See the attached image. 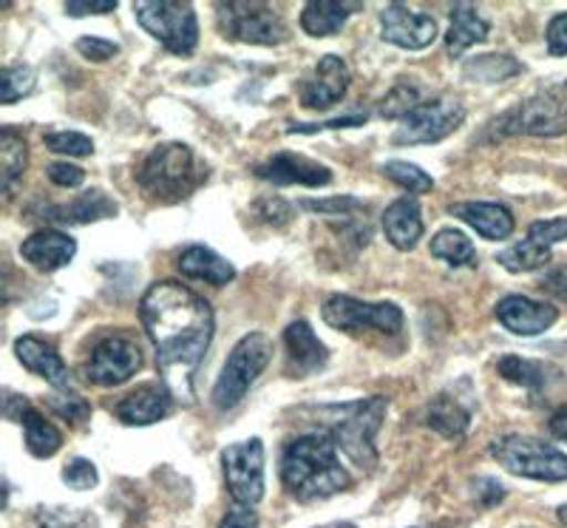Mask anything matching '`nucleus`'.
Listing matches in <instances>:
<instances>
[{
  "mask_svg": "<svg viewBox=\"0 0 567 528\" xmlns=\"http://www.w3.org/2000/svg\"><path fill=\"white\" fill-rule=\"evenodd\" d=\"M140 318L168 389H190L216 329L210 302L179 282H156L142 296Z\"/></svg>",
  "mask_w": 567,
  "mask_h": 528,
  "instance_id": "nucleus-1",
  "label": "nucleus"
},
{
  "mask_svg": "<svg viewBox=\"0 0 567 528\" xmlns=\"http://www.w3.org/2000/svg\"><path fill=\"white\" fill-rule=\"evenodd\" d=\"M281 484L296 500H327L352 486V477L338 460V446L329 431H310L290 440L281 455Z\"/></svg>",
  "mask_w": 567,
  "mask_h": 528,
  "instance_id": "nucleus-2",
  "label": "nucleus"
},
{
  "mask_svg": "<svg viewBox=\"0 0 567 528\" xmlns=\"http://www.w3.org/2000/svg\"><path fill=\"white\" fill-rule=\"evenodd\" d=\"M207 167L196 160V154L182 142H162L145 156L140 165L136 182L154 202H174L187 200L196 187L205 182Z\"/></svg>",
  "mask_w": 567,
  "mask_h": 528,
  "instance_id": "nucleus-3",
  "label": "nucleus"
},
{
  "mask_svg": "<svg viewBox=\"0 0 567 528\" xmlns=\"http://www.w3.org/2000/svg\"><path fill=\"white\" fill-rule=\"evenodd\" d=\"M386 418V400L367 398L358 404H343L338 409V420L332 424L329 435L336 440L338 449L352 460L358 469L372 471L378 464V429Z\"/></svg>",
  "mask_w": 567,
  "mask_h": 528,
  "instance_id": "nucleus-4",
  "label": "nucleus"
},
{
  "mask_svg": "<svg viewBox=\"0 0 567 528\" xmlns=\"http://www.w3.org/2000/svg\"><path fill=\"white\" fill-rule=\"evenodd\" d=\"M491 455H494L496 464L516 477L545 480V484L567 480V455L539 438H528V435H505V438L491 444Z\"/></svg>",
  "mask_w": 567,
  "mask_h": 528,
  "instance_id": "nucleus-5",
  "label": "nucleus"
},
{
  "mask_svg": "<svg viewBox=\"0 0 567 528\" xmlns=\"http://www.w3.org/2000/svg\"><path fill=\"white\" fill-rule=\"evenodd\" d=\"M272 362V344L265 333H250L245 335L233 353L227 355V364L221 367L219 380L213 387V406L227 413L233 406L239 404L247 395L252 380L265 373L267 364Z\"/></svg>",
  "mask_w": 567,
  "mask_h": 528,
  "instance_id": "nucleus-6",
  "label": "nucleus"
},
{
  "mask_svg": "<svg viewBox=\"0 0 567 528\" xmlns=\"http://www.w3.org/2000/svg\"><path fill=\"white\" fill-rule=\"evenodd\" d=\"M567 131V98L559 91L536 94L523 105L505 111L485 129V140L503 136H559Z\"/></svg>",
  "mask_w": 567,
  "mask_h": 528,
  "instance_id": "nucleus-7",
  "label": "nucleus"
},
{
  "mask_svg": "<svg viewBox=\"0 0 567 528\" xmlns=\"http://www.w3.org/2000/svg\"><path fill=\"white\" fill-rule=\"evenodd\" d=\"M140 27L148 34H154L168 52L187 54L196 52L199 43V20L190 3L179 0H156V3H136L134 7Z\"/></svg>",
  "mask_w": 567,
  "mask_h": 528,
  "instance_id": "nucleus-8",
  "label": "nucleus"
},
{
  "mask_svg": "<svg viewBox=\"0 0 567 528\" xmlns=\"http://www.w3.org/2000/svg\"><path fill=\"white\" fill-rule=\"evenodd\" d=\"M321 313L329 327L349 335H398L403 329V313L392 302H361V298L352 296H329L323 302Z\"/></svg>",
  "mask_w": 567,
  "mask_h": 528,
  "instance_id": "nucleus-9",
  "label": "nucleus"
},
{
  "mask_svg": "<svg viewBox=\"0 0 567 528\" xmlns=\"http://www.w3.org/2000/svg\"><path fill=\"white\" fill-rule=\"evenodd\" d=\"M225 484L236 506L252 509L265 497V444L258 438L230 444L221 451Z\"/></svg>",
  "mask_w": 567,
  "mask_h": 528,
  "instance_id": "nucleus-10",
  "label": "nucleus"
},
{
  "mask_svg": "<svg viewBox=\"0 0 567 528\" xmlns=\"http://www.w3.org/2000/svg\"><path fill=\"white\" fill-rule=\"evenodd\" d=\"M465 109L454 98H437L432 103H420L412 114L394 131V145H432L445 140L463 125Z\"/></svg>",
  "mask_w": 567,
  "mask_h": 528,
  "instance_id": "nucleus-11",
  "label": "nucleus"
},
{
  "mask_svg": "<svg viewBox=\"0 0 567 528\" xmlns=\"http://www.w3.org/2000/svg\"><path fill=\"white\" fill-rule=\"evenodd\" d=\"M219 29L230 40L252 45H278L284 40V23L270 3H216Z\"/></svg>",
  "mask_w": 567,
  "mask_h": 528,
  "instance_id": "nucleus-12",
  "label": "nucleus"
},
{
  "mask_svg": "<svg viewBox=\"0 0 567 528\" xmlns=\"http://www.w3.org/2000/svg\"><path fill=\"white\" fill-rule=\"evenodd\" d=\"M142 367L140 344L131 342L128 335H109L97 347L91 349L85 364V378L97 387H116L134 378Z\"/></svg>",
  "mask_w": 567,
  "mask_h": 528,
  "instance_id": "nucleus-13",
  "label": "nucleus"
},
{
  "mask_svg": "<svg viewBox=\"0 0 567 528\" xmlns=\"http://www.w3.org/2000/svg\"><path fill=\"white\" fill-rule=\"evenodd\" d=\"M349 83H352L349 65L343 63L341 58H336V54H327V58L318 60V63L312 65L310 74L301 80L298 100H301L303 109L327 111L347 98Z\"/></svg>",
  "mask_w": 567,
  "mask_h": 528,
  "instance_id": "nucleus-14",
  "label": "nucleus"
},
{
  "mask_svg": "<svg viewBox=\"0 0 567 528\" xmlns=\"http://www.w3.org/2000/svg\"><path fill=\"white\" fill-rule=\"evenodd\" d=\"M381 34L386 43L409 49V52H420L437 38V20L432 14L414 12L403 3H389L381 14Z\"/></svg>",
  "mask_w": 567,
  "mask_h": 528,
  "instance_id": "nucleus-15",
  "label": "nucleus"
},
{
  "mask_svg": "<svg viewBox=\"0 0 567 528\" xmlns=\"http://www.w3.org/2000/svg\"><path fill=\"white\" fill-rule=\"evenodd\" d=\"M256 176L272 185H307V187H321L332 182V171L321 162L310 160L303 154H290V151H281V154H272L270 160L256 165Z\"/></svg>",
  "mask_w": 567,
  "mask_h": 528,
  "instance_id": "nucleus-16",
  "label": "nucleus"
},
{
  "mask_svg": "<svg viewBox=\"0 0 567 528\" xmlns=\"http://www.w3.org/2000/svg\"><path fill=\"white\" fill-rule=\"evenodd\" d=\"M496 322L516 335H539L550 329L559 318L554 304L534 302L528 296H505L494 309Z\"/></svg>",
  "mask_w": 567,
  "mask_h": 528,
  "instance_id": "nucleus-17",
  "label": "nucleus"
},
{
  "mask_svg": "<svg viewBox=\"0 0 567 528\" xmlns=\"http://www.w3.org/2000/svg\"><path fill=\"white\" fill-rule=\"evenodd\" d=\"M284 347H287V375H296V378L321 373L329 362V349L318 342L312 327L303 318L284 329Z\"/></svg>",
  "mask_w": 567,
  "mask_h": 528,
  "instance_id": "nucleus-18",
  "label": "nucleus"
},
{
  "mask_svg": "<svg viewBox=\"0 0 567 528\" xmlns=\"http://www.w3.org/2000/svg\"><path fill=\"white\" fill-rule=\"evenodd\" d=\"M171 406H174V395H171L168 384H145V387L125 395L114 406V413L128 426H151L159 424L162 418H168Z\"/></svg>",
  "mask_w": 567,
  "mask_h": 528,
  "instance_id": "nucleus-19",
  "label": "nucleus"
},
{
  "mask_svg": "<svg viewBox=\"0 0 567 528\" xmlns=\"http://www.w3.org/2000/svg\"><path fill=\"white\" fill-rule=\"evenodd\" d=\"M14 353H18L23 367L49 380V384L58 387L60 393L71 395V373L52 344L38 338V335H20L18 342H14Z\"/></svg>",
  "mask_w": 567,
  "mask_h": 528,
  "instance_id": "nucleus-20",
  "label": "nucleus"
},
{
  "mask_svg": "<svg viewBox=\"0 0 567 528\" xmlns=\"http://www.w3.org/2000/svg\"><path fill=\"white\" fill-rule=\"evenodd\" d=\"M20 256L43 273H54L78 256V242L63 231H38L20 245Z\"/></svg>",
  "mask_w": 567,
  "mask_h": 528,
  "instance_id": "nucleus-21",
  "label": "nucleus"
},
{
  "mask_svg": "<svg viewBox=\"0 0 567 528\" xmlns=\"http://www.w3.org/2000/svg\"><path fill=\"white\" fill-rule=\"evenodd\" d=\"M449 213H454L457 220H463L465 225H471L491 242H503L514 233V213L496 202H460V205L449 207Z\"/></svg>",
  "mask_w": 567,
  "mask_h": 528,
  "instance_id": "nucleus-22",
  "label": "nucleus"
},
{
  "mask_svg": "<svg viewBox=\"0 0 567 528\" xmlns=\"http://www.w3.org/2000/svg\"><path fill=\"white\" fill-rule=\"evenodd\" d=\"M383 233L398 251H412L423 236V220H420V205L409 200H398L383 213Z\"/></svg>",
  "mask_w": 567,
  "mask_h": 528,
  "instance_id": "nucleus-23",
  "label": "nucleus"
},
{
  "mask_svg": "<svg viewBox=\"0 0 567 528\" xmlns=\"http://www.w3.org/2000/svg\"><path fill=\"white\" fill-rule=\"evenodd\" d=\"M179 271L185 276L213 284V287H225V284H230L236 278V267L205 245H190L187 251H182Z\"/></svg>",
  "mask_w": 567,
  "mask_h": 528,
  "instance_id": "nucleus-24",
  "label": "nucleus"
},
{
  "mask_svg": "<svg viewBox=\"0 0 567 528\" xmlns=\"http://www.w3.org/2000/svg\"><path fill=\"white\" fill-rule=\"evenodd\" d=\"M116 205L114 200L103 194V191H85L80 200L69 202V205H60V207H45L43 216L52 222H60V225H89V222H97V220H109L114 216Z\"/></svg>",
  "mask_w": 567,
  "mask_h": 528,
  "instance_id": "nucleus-25",
  "label": "nucleus"
},
{
  "mask_svg": "<svg viewBox=\"0 0 567 528\" xmlns=\"http://www.w3.org/2000/svg\"><path fill=\"white\" fill-rule=\"evenodd\" d=\"M361 3H338V0H312L301 9V29L312 38H329L341 32L343 23L352 12H358Z\"/></svg>",
  "mask_w": 567,
  "mask_h": 528,
  "instance_id": "nucleus-26",
  "label": "nucleus"
},
{
  "mask_svg": "<svg viewBox=\"0 0 567 528\" xmlns=\"http://www.w3.org/2000/svg\"><path fill=\"white\" fill-rule=\"evenodd\" d=\"M485 38H488V23L480 18L477 9L468 7V3H457L452 9V29H449V38H445L449 54L460 58L474 43H483Z\"/></svg>",
  "mask_w": 567,
  "mask_h": 528,
  "instance_id": "nucleus-27",
  "label": "nucleus"
},
{
  "mask_svg": "<svg viewBox=\"0 0 567 528\" xmlns=\"http://www.w3.org/2000/svg\"><path fill=\"white\" fill-rule=\"evenodd\" d=\"M429 426H432L434 431H440L443 438L460 440L471 426L468 406L460 404V400L454 398V393L434 395L432 404H429Z\"/></svg>",
  "mask_w": 567,
  "mask_h": 528,
  "instance_id": "nucleus-28",
  "label": "nucleus"
},
{
  "mask_svg": "<svg viewBox=\"0 0 567 528\" xmlns=\"http://www.w3.org/2000/svg\"><path fill=\"white\" fill-rule=\"evenodd\" d=\"M29 165V145L12 129L0 131V171H3V194H12L14 182L23 176Z\"/></svg>",
  "mask_w": 567,
  "mask_h": 528,
  "instance_id": "nucleus-29",
  "label": "nucleus"
},
{
  "mask_svg": "<svg viewBox=\"0 0 567 528\" xmlns=\"http://www.w3.org/2000/svg\"><path fill=\"white\" fill-rule=\"evenodd\" d=\"M496 262L503 264L505 271L511 273H528V271H539L545 264L550 262V247L536 242V238L525 236L523 242H516V245L505 247V251L496 253Z\"/></svg>",
  "mask_w": 567,
  "mask_h": 528,
  "instance_id": "nucleus-30",
  "label": "nucleus"
},
{
  "mask_svg": "<svg viewBox=\"0 0 567 528\" xmlns=\"http://www.w3.org/2000/svg\"><path fill=\"white\" fill-rule=\"evenodd\" d=\"M20 426H23V438H27V449L32 451L34 458H52L54 451L63 446V438H60V431L54 429L49 420L43 418L40 413L29 409L23 418H20Z\"/></svg>",
  "mask_w": 567,
  "mask_h": 528,
  "instance_id": "nucleus-31",
  "label": "nucleus"
},
{
  "mask_svg": "<svg viewBox=\"0 0 567 528\" xmlns=\"http://www.w3.org/2000/svg\"><path fill=\"white\" fill-rule=\"evenodd\" d=\"M432 253L443 262H449L452 267H474L477 264V251L471 245V238L463 231H440L432 238Z\"/></svg>",
  "mask_w": 567,
  "mask_h": 528,
  "instance_id": "nucleus-32",
  "label": "nucleus"
},
{
  "mask_svg": "<svg viewBox=\"0 0 567 528\" xmlns=\"http://www.w3.org/2000/svg\"><path fill=\"white\" fill-rule=\"evenodd\" d=\"M496 373L511 380V384H516V387L528 389H545V378H548L542 364L523 358V355H503L496 362Z\"/></svg>",
  "mask_w": 567,
  "mask_h": 528,
  "instance_id": "nucleus-33",
  "label": "nucleus"
},
{
  "mask_svg": "<svg viewBox=\"0 0 567 528\" xmlns=\"http://www.w3.org/2000/svg\"><path fill=\"white\" fill-rule=\"evenodd\" d=\"M523 65L516 63L508 54H483V58L471 60L465 74L471 80H485V83H499V80H508L514 74H519Z\"/></svg>",
  "mask_w": 567,
  "mask_h": 528,
  "instance_id": "nucleus-34",
  "label": "nucleus"
},
{
  "mask_svg": "<svg viewBox=\"0 0 567 528\" xmlns=\"http://www.w3.org/2000/svg\"><path fill=\"white\" fill-rule=\"evenodd\" d=\"M383 174L394 182V185L406 187L409 194H429L434 187V180L425 174L423 167L412 165V162H386Z\"/></svg>",
  "mask_w": 567,
  "mask_h": 528,
  "instance_id": "nucleus-35",
  "label": "nucleus"
},
{
  "mask_svg": "<svg viewBox=\"0 0 567 528\" xmlns=\"http://www.w3.org/2000/svg\"><path fill=\"white\" fill-rule=\"evenodd\" d=\"M34 71L29 65H7L3 69V85H0V103L12 105L32 94L34 89Z\"/></svg>",
  "mask_w": 567,
  "mask_h": 528,
  "instance_id": "nucleus-36",
  "label": "nucleus"
},
{
  "mask_svg": "<svg viewBox=\"0 0 567 528\" xmlns=\"http://www.w3.org/2000/svg\"><path fill=\"white\" fill-rule=\"evenodd\" d=\"M417 105H420V89H414V85H394L386 98L381 100V105H378V114L386 116V120H400V116L406 120Z\"/></svg>",
  "mask_w": 567,
  "mask_h": 528,
  "instance_id": "nucleus-37",
  "label": "nucleus"
},
{
  "mask_svg": "<svg viewBox=\"0 0 567 528\" xmlns=\"http://www.w3.org/2000/svg\"><path fill=\"white\" fill-rule=\"evenodd\" d=\"M45 149L54 154H69V156H89L94 154V142L80 131H52L43 136Z\"/></svg>",
  "mask_w": 567,
  "mask_h": 528,
  "instance_id": "nucleus-38",
  "label": "nucleus"
},
{
  "mask_svg": "<svg viewBox=\"0 0 567 528\" xmlns=\"http://www.w3.org/2000/svg\"><path fill=\"white\" fill-rule=\"evenodd\" d=\"M32 528H91V520L71 509H40L34 515Z\"/></svg>",
  "mask_w": 567,
  "mask_h": 528,
  "instance_id": "nucleus-39",
  "label": "nucleus"
},
{
  "mask_svg": "<svg viewBox=\"0 0 567 528\" xmlns=\"http://www.w3.org/2000/svg\"><path fill=\"white\" fill-rule=\"evenodd\" d=\"M63 484L69 486V489H78V491L94 489V486H97V466L85 458H74L69 466H65Z\"/></svg>",
  "mask_w": 567,
  "mask_h": 528,
  "instance_id": "nucleus-40",
  "label": "nucleus"
},
{
  "mask_svg": "<svg viewBox=\"0 0 567 528\" xmlns=\"http://www.w3.org/2000/svg\"><path fill=\"white\" fill-rule=\"evenodd\" d=\"M528 236L542 242V245H556L567 238V220H539L528 227Z\"/></svg>",
  "mask_w": 567,
  "mask_h": 528,
  "instance_id": "nucleus-41",
  "label": "nucleus"
},
{
  "mask_svg": "<svg viewBox=\"0 0 567 528\" xmlns=\"http://www.w3.org/2000/svg\"><path fill=\"white\" fill-rule=\"evenodd\" d=\"M78 52L83 54L85 60H94V63H103V60H111L116 52H120V45L111 43V40L103 38H80L78 40Z\"/></svg>",
  "mask_w": 567,
  "mask_h": 528,
  "instance_id": "nucleus-42",
  "label": "nucleus"
},
{
  "mask_svg": "<svg viewBox=\"0 0 567 528\" xmlns=\"http://www.w3.org/2000/svg\"><path fill=\"white\" fill-rule=\"evenodd\" d=\"M49 404H52L54 413L63 420H69V424H80V420L89 418L91 413V406L85 404L83 398H74V395H69V398H52Z\"/></svg>",
  "mask_w": 567,
  "mask_h": 528,
  "instance_id": "nucleus-43",
  "label": "nucleus"
},
{
  "mask_svg": "<svg viewBox=\"0 0 567 528\" xmlns=\"http://www.w3.org/2000/svg\"><path fill=\"white\" fill-rule=\"evenodd\" d=\"M49 180L60 187H80L85 180V171L80 165H71V162H52Z\"/></svg>",
  "mask_w": 567,
  "mask_h": 528,
  "instance_id": "nucleus-44",
  "label": "nucleus"
},
{
  "mask_svg": "<svg viewBox=\"0 0 567 528\" xmlns=\"http://www.w3.org/2000/svg\"><path fill=\"white\" fill-rule=\"evenodd\" d=\"M548 52L554 58H567V14H556L548 27Z\"/></svg>",
  "mask_w": 567,
  "mask_h": 528,
  "instance_id": "nucleus-45",
  "label": "nucleus"
},
{
  "mask_svg": "<svg viewBox=\"0 0 567 528\" xmlns=\"http://www.w3.org/2000/svg\"><path fill=\"white\" fill-rule=\"evenodd\" d=\"M474 495H477L480 506H496V502L505 500V489L494 477H480L477 484H474Z\"/></svg>",
  "mask_w": 567,
  "mask_h": 528,
  "instance_id": "nucleus-46",
  "label": "nucleus"
},
{
  "mask_svg": "<svg viewBox=\"0 0 567 528\" xmlns=\"http://www.w3.org/2000/svg\"><path fill=\"white\" fill-rule=\"evenodd\" d=\"M303 207L307 211H318V213H349V211H358L361 207V202L358 200H349V196H343V200H303Z\"/></svg>",
  "mask_w": 567,
  "mask_h": 528,
  "instance_id": "nucleus-47",
  "label": "nucleus"
},
{
  "mask_svg": "<svg viewBox=\"0 0 567 528\" xmlns=\"http://www.w3.org/2000/svg\"><path fill=\"white\" fill-rule=\"evenodd\" d=\"M542 287L548 293H554L556 298H561V302H567V264L565 267H554V271L545 273Z\"/></svg>",
  "mask_w": 567,
  "mask_h": 528,
  "instance_id": "nucleus-48",
  "label": "nucleus"
},
{
  "mask_svg": "<svg viewBox=\"0 0 567 528\" xmlns=\"http://www.w3.org/2000/svg\"><path fill=\"white\" fill-rule=\"evenodd\" d=\"M367 123V114L343 116V120H329V123H310V125H292L290 134H307V131H321V129H343V125H361Z\"/></svg>",
  "mask_w": 567,
  "mask_h": 528,
  "instance_id": "nucleus-49",
  "label": "nucleus"
},
{
  "mask_svg": "<svg viewBox=\"0 0 567 528\" xmlns=\"http://www.w3.org/2000/svg\"><path fill=\"white\" fill-rule=\"evenodd\" d=\"M261 213H265L267 222H276V225H284V222H290V205L284 200H261L258 202Z\"/></svg>",
  "mask_w": 567,
  "mask_h": 528,
  "instance_id": "nucleus-50",
  "label": "nucleus"
},
{
  "mask_svg": "<svg viewBox=\"0 0 567 528\" xmlns=\"http://www.w3.org/2000/svg\"><path fill=\"white\" fill-rule=\"evenodd\" d=\"M219 528H258V517L252 515V509H245V506H236L233 511H227L225 520H221Z\"/></svg>",
  "mask_w": 567,
  "mask_h": 528,
  "instance_id": "nucleus-51",
  "label": "nucleus"
},
{
  "mask_svg": "<svg viewBox=\"0 0 567 528\" xmlns=\"http://www.w3.org/2000/svg\"><path fill=\"white\" fill-rule=\"evenodd\" d=\"M65 12L74 14V18H80V14H109L116 12V3H80V0H71V3H65Z\"/></svg>",
  "mask_w": 567,
  "mask_h": 528,
  "instance_id": "nucleus-52",
  "label": "nucleus"
},
{
  "mask_svg": "<svg viewBox=\"0 0 567 528\" xmlns=\"http://www.w3.org/2000/svg\"><path fill=\"white\" fill-rule=\"evenodd\" d=\"M548 429L556 440H565L567 444V404L559 406L548 420Z\"/></svg>",
  "mask_w": 567,
  "mask_h": 528,
  "instance_id": "nucleus-53",
  "label": "nucleus"
},
{
  "mask_svg": "<svg viewBox=\"0 0 567 528\" xmlns=\"http://www.w3.org/2000/svg\"><path fill=\"white\" fill-rule=\"evenodd\" d=\"M29 409H32V406H29L27 398H20V395L7 393V418L20 420V418H23V415L29 413Z\"/></svg>",
  "mask_w": 567,
  "mask_h": 528,
  "instance_id": "nucleus-54",
  "label": "nucleus"
},
{
  "mask_svg": "<svg viewBox=\"0 0 567 528\" xmlns=\"http://www.w3.org/2000/svg\"><path fill=\"white\" fill-rule=\"evenodd\" d=\"M321 528H358L352 522H332V526H321Z\"/></svg>",
  "mask_w": 567,
  "mask_h": 528,
  "instance_id": "nucleus-55",
  "label": "nucleus"
},
{
  "mask_svg": "<svg viewBox=\"0 0 567 528\" xmlns=\"http://www.w3.org/2000/svg\"><path fill=\"white\" fill-rule=\"evenodd\" d=\"M559 520L567 526V506H561V509H559Z\"/></svg>",
  "mask_w": 567,
  "mask_h": 528,
  "instance_id": "nucleus-56",
  "label": "nucleus"
}]
</instances>
